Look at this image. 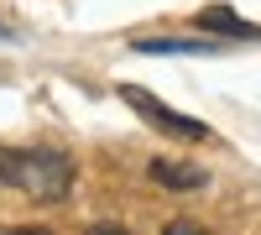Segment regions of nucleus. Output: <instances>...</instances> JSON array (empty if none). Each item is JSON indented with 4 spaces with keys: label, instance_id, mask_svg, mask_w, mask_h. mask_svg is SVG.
Masks as SVG:
<instances>
[{
    "label": "nucleus",
    "instance_id": "39448f33",
    "mask_svg": "<svg viewBox=\"0 0 261 235\" xmlns=\"http://www.w3.org/2000/svg\"><path fill=\"white\" fill-rule=\"evenodd\" d=\"M136 53H214L209 37H136Z\"/></svg>",
    "mask_w": 261,
    "mask_h": 235
},
{
    "label": "nucleus",
    "instance_id": "f257e3e1",
    "mask_svg": "<svg viewBox=\"0 0 261 235\" xmlns=\"http://www.w3.org/2000/svg\"><path fill=\"white\" fill-rule=\"evenodd\" d=\"M0 183L21 188L27 199L58 204L73 188V162L63 152H47V146H6L0 152Z\"/></svg>",
    "mask_w": 261,
    "mask_h": 235
},
{
    "label": "nucleus",
    "instance_id": "1a4fd4ad",
    "mask_svg": "<svg viewBox=\"0 0 261 235\" xmlns=\"http://www.w3.org/2000/svg\"><path fill=\"white\" fill-rule=\"evenodd\" d=\"M0 37H6V27H0Z\"/></svg>",
    "mask_w": 261,
    "mask_h": 235
},
{
    "label": "nucleus",
    "instance_id": "f03ea898",
    "mask_svg": "<svg viewBox=\"0 0 261 235\" xmlns=\"http://www.w3.org/2000/svg\"><path fill=\"white\" fill-rule=\"evenodd\" d=\"M120 99H125L146 125H157L162 136H178V141H209V125H204V120H193V115H183V110H172V105H162L151 89H141V84H120Z\"/></svg>",
    "mask_w": 261,
    "mask_h": 235
},
{
    "label": "nucleus",
    "instance_id": "423d86ee",
    "mask_svg": "<svg viewBox=\"0 0 261 235\" xmlns=\"http://www.w3.org/2000/svg\"><path fill=\"white\" fill-rule=\"evenodd\" d=\"M162 235H209V230L193 225V220H172V225H162Z\"/></svg>",
    "mask_w": 261,
    "mask_h": 235
},
{
    "label": "nucleus",
    "instance_id": "7ed1b4c3",
    "mask_svg": "<svg viewBox=\"0 0 261 235\" xmlns=\"http://www.w3.org/2000/svg\"><path fill=\"white\" fill-rule=\"evenodd\" d=\"M193 27H199V32H220V37H235V42H256V37H261V27L241 21L230 6H204L199 16H193Z\"/></svg>",
    "mask_w": 261,
    "mask_h": 235
},
{
    "label": "nucleus",
    "instance_id": "6e6552de",
    "mask_svg": "<svg viewBox=\"0 0 261 235\" xmlns=\"http://www.w3.org/2000/svg\"><path fill=\"white\" fill-rule=\"evenodd\" d=\"M0 235H47V230H0Z\"/></svg>",
    "mask_w": 261,
    "mask_h": 235
},
{
    "label": "nucleus",
    "instance_id": "20e7f679",
    "mask_svg": "<svg viewBox=\"0 0 261 235\" xmlns=\"http://www.w3.org/2000/svg\"><path fill=\"white\" fill-rule=\"evenodd\" d=\"M151 178H157L162 188H204V183H209V178H204V167L167 162V157H157V162H151Z\"/></svg>",
    "mask_w": 261,
    "mask_h": 235
},
{
    "label": "nucleus",
    "instance_id": "0eeeda50",
    "mask_svg": "<svg viewBox=\"0 0 261 235\" xmlns=\"http://www.w3.org/2000/svg\"><path fill=\"white\" fill-rule=\"evenodd\" d=\"M84 235H130V230H125V225H89Z\"/></svg>",
    "mask_w": 261,
    "mask_h": 235
}]
</instances>
